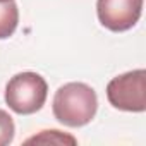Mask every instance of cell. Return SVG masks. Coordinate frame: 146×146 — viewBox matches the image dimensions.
Returning a JSON list of instances; mask_svg holds the SVG:
<instances>
[{
  "mask_svg": "<svg viewBox=\"0 0 146 146\" xmlns=\"http://www.w3.org/2000/svg\"><path fill=\"white\" fill-rule=\"evenodd\" d=\"M52 110L60 124L67 127H83L95 119L98 96L95 90L84 83H67L55 91Z\"/></svg>",
  "mask_w": 146,
  "mask_h": 146,
  "instance_id": "1",
  "label": "cell"
},
{
  "mask_svg": "<svg viewBox=\"0 0 146 146\" xmlns=\"http://www.w3.org/2000/svg\"><path fill=\"white\" fill-rule=\"evenodd\" d=\"M143 12V0H96V14L103 28L122 33L136 26Z\"/></svg>",
  "mask_w": 146,
  "mask_h": 146,
  "instance_id": "4",
  "label": "cell"
},
{
  "mask_svg": "<svg viewBox=\"0 0 146 146\" xmlns=\"http://www.w3.org/2000/svg\"><path fill=\"white\" fill-rule=\"evenodd\" d=\"M107 98L110 105L124 112L146 110V70L136 69L113 78L107 84Z\"/></svg>",
  "mask_w": 146,
  "mask_h": 146,
  "instance_id": "3",
  "label": "cell"
},
{
  "mask_svg": "<svg viewBox=\"0 0 146 146\" xmlns=\"http://www.w3.org/2000/svg\"><path fill=\"white\" fill-rule=\"evenodd\" d=\"M19 24V9L14 0H0V40L14 35Z\"/></svg>",
  "mask_w": 146,
  "mask_h": 146,
  "instance_id": "5",
  "label": "cell"
},
{
  "mask_svg": "<svg viewBox=\"0 0 146 146\" xmlns=\"http://www.w3.org/2000/svg\"><path fill=\"white\" fill-rule=\"evenodd\" d=\"M26 144H78V139L74 136H70V134H64L57 129H50V131H41L38 136H33L29 139L24 141Z\"/></svg>",
  "mask_w": 146,
  "mask_h": 146,
  "instance_id": "6",
  "label": "cell"
},
{
  "mask_svg": "<svg viewBox=\"0 0 146 146\" xmlns=\"http://www.w3.org/2000/svg\"><path fill=\"white\" fill-rule=\"evenodd\" d=\"M14 132H16V125L12 117L0 108V146H7L12 143L14 139Z\"/></svg>",
  "mask_w": 146,
  "mask_h": 146,
  "instance_id": "7",
  "label": "cell"
},
{
  "mask_svg": "<svg viewBox=\"0 0 146 146\" xmlns=\"http://www.w3.org/2000/svg\"><path fill=\"white\" fill-rule=\"evenodd\" d=\"M46 96L48 84L36 72H19L5 86V103L19 115H31L41 110Z\"/></svg>",
  "mask_w": 146,
  "mask_h": 146,
  "instance_id": "2",
  "label": "cell"
}]
</instances>
